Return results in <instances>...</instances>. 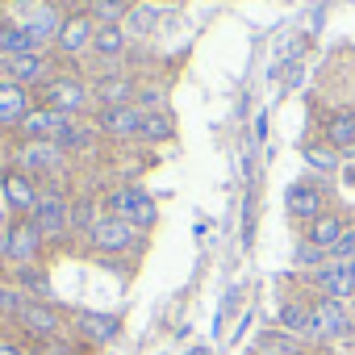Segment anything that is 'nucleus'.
Instances as JSON below:
<instances>
[{
	"instance_id": "30",
	"label": "nucleus",
	"mask_w": 355,
	"mask_h": 355,
	"mask_svg": "<svg viewBox=\"0 0 355 355\" xmlns=\"http://www.w3.org/2000/svg\"><path fill=\"white\" fill-rule=\"evenodd\" d=\"M92 138H96V134H92V125H88V121H80V117H76V121H71V130H67V134H63V142H59V146H63V150H67V155H71V150H80V146H84V150H88V146H92Z\"/></svg>"
},
{
	"instance_id": "35",
	"label": "nucleus",
	"mask_w": 355,
	"mask_h": 355,
	"mask_svg": "<svg viewBox=\"0 0 355 355\" xmlns=\"http://www.w3.org/2000/svg\"><path fill=\"white\" fill-rule=\"evenodd\" d=\"M330 259H334V263H347V259H355V226H347V234L338 239V247L330 251Z\"/></svg>"
},
{
	"instance_id": "34",
	"label": "nucleus",
	"mask_w": 355,
	"mask_h": 355,
	"mask_svg": "<svg viewBox=\"0 0 355 355\" xmlns=\"http://www.w3.org/2000/svg\"><path fill=\"white\" fill-rule=\"evenodd\" d=\"M322 259H326V251H318L313 243H301L297 247V268H326Z\"/></svg>"
},
{
	"instance_id": "3",
	"label": "nucleus",
	"mask_w": 355,
	"mask_h": 355,
	"mask_svg": "<svg viewBox=\"0 0 355 355\" xmlns=\"http://www.w3.org/2000/svg\"><path fill=\"white\" fill-rule=\"evenodd\" d=\"M309 309H313V318H309V338L313 343H338V338H347L355 330L347 305L334 301V297H313Z\"/></svg>"
},
{
	"instance_id": "31",
	"label": "nucleus",
	"mask_w": 355,
	"mask_h": 355,
	"mask_svg": "<svg viewBox=\"0 0 355 355\" xmlns=\"http://www.w3.org/2000/svg\"><path fill=\"white\" fill-rule=\"evenodd\" d=\"M30 355H80V347L63 334V338H46V343H34Z\"/></svg>"
},
{
	"instance_id": "6",
	"label": "nucleus",
	"mask_w": 355,
	"mask_h": 355,
	"mask_svg": "<svg viewBox=\"0 0 355 355\" xmlns=\"http://www.w3.org/2000/svg\"><path fill=\"white\" fill-rule=\"evenodd\" d=\"M138 239H142V230H138L134 222H125V218H109V214L88 230V247L101 251V255H125V251L138 247Z\"/></svg>"
},
{
	"instance_id": "8",
	"label": "nucleus",
	"mask_w": 355,
	"mask_h": 355,
	"mask_svg": "<svg viewBox=\"0 0 355 355\" xmlns=\"http://www.w3.org/2000/svg\"><path fill=\"white\" fill-rule=\"evenodd\" d=\"M42 234H38V226L30 222V218H17L9 230H5V259L13 263V268H30V263H38V255H42Z\"/></svg>"
},
{
	"instance_id": "10",
	"label": "nucleus",
	"mask_w": 355,
	"mask_h": 355,
	"mask_svg": "<svg viewBox=\"0 0 355 355\" xmlns=\"http://www.w3.org/2000/svg\"><path fill=\"white\" fill-rule=\"evenodd\" d=\"M30 222L38 226L42 239H63L71 230V201L63 193H42L38 205H34V214H30Z\"/></svg>"
},
{
	"instance_id": "13",
	"label": "nucleus",
	"mask_w": 355,
	"mask_h": 355,
	"mask_svg": "<svg viewBox=\"0 0 355 355\" xmlns=\"http://www.w3.org/2000/svg\"><path fill=\"white\" fill-rule=\"evenodd\" d=\"M51 55L46 51H34V55H17V59H0V76H5L9 84H21V88H42L51 80Z\"/></svg>"
},
{
	"instance_id": "12",
	"label": "nucleus",
	"mask_w": 355,
	"mask_h": 355,
	"mask_svg": "<svg viewBox=\"0 0 355 355\" xmlns=\"http://www.w3.org/2000/svg\"><path fill=\"white\" fill-rule=\"evenodd\" d=\"M17 26H21V30H30L38 46H46V42H55V38H59L63 17H59V9L51 5V0H30V5H17Z\"/></svg>"
},
{
	"instance_id": "23",
	"label": "nucleus",
	"mask_w": 355,
	"mask_h": 355,
	"mask_svg": "<svg viewBox=\"0 0 355 355\" xmlns=\"http://www.w3.org/2000/svg\"><path fill=\"white\" fill-rule=\"evenodd\" d=\"M251 355H305V343L297 338V334H288V330H263L259 338H255V347H251Z\"/></svg>"
},
{
	"instance_id": "36",
	"label": "nucleus",
	"mask_w": 355,
	"mask_h": 355,
	"mask_svg": "<svg viewBox=\"0 0 355 355\" xmlns=\"http://www.w3.org/2000/svg\"><path fill=\"white\" fill-rule=\"evenodd\" d=\"M13 222H17V218H13V209H9V201H5V189H0V234H5Z\"/></svg>"
},
{
	"instance_id": "1",
	"label": "nucleus",
	"mask_w": 355,
	"mask_h": 355,
	"mask_svg": "<svg viewBox=\"0 0 355 355\" xmlns=\"http://www.w3.org/2000/svg\"><path fill=\"white\" fill-rule=\"evenodd\" d=\"M38 105L55 109V113H67V117H84L92 101V88L80 80V76H51L42 88H38Z\"/></svg>"
},
{
	"instance_id": "22",
	"label": "nucleus",
	"mask_w": 355,
	"mask_h": 355,
	"mask_svg": "<svg viewBox=\"0 0 355 355\" xmlns=\"http://www.w3.org/2000/svg\"><path fill=\"white\" fill-rule=\"evenodd\" d=\"M309 318H313V309H309V301H301V297H284L280 309H276L280 330H288V334H297V338H309Z\"/></svg>"
},
{
	"instance_id": "26",
	"label": "nucleus",
	"mask_w": 355,
	"mask_h": 355,
	"mask_svg": "<svg viewBox=\"0 0 355 355\" xmlns=\"http://www.w3.org/2000/svg\"><path fill=\"white\" fill-rule=\"evenodd\" d=\"M13 288L26 297L30 293V301H46L51 297V280H46V272L38 268V263H30V268H13Z\"/></svg>"
},
{
	"instance_id": "38",
	"label": "nucleus",
	"mask_w": 355,
	"mask_h": 355,
	"mask_svg": "<svg viewBox=\"0 0 355 355\" xmlns=\"http://www.w3.org/2000/svg\"><path fill=\"white\" fill-rule=\"evenodd\" d=\"M9 159H13V150H9V146H5V142H0V167H5V163H9Z\"/></svg>"
},
{
	"instance_id": "15",
	"label": "nucleus",
	"mask_w": 355,
	"mask_h": 355,
	"mask_svg": "<svg viewBox=\"0 0 355 355\" xmlns=\"http://www.w3.org/2000/svg\"><path fill=\"white\" fill-rule=\"evenodd\" d=\"M313 288L318 297H334V301H351L355 297V259L347 263H326L313 272Z\"/></svg>"
},
{
	"instance_id": "19",
	"label": "nucleus",
	"mask_w": 355,
	"mask_h": 355,
	"mask_svg": "<svg viewBox=\"0 0 355 355\" xmlns=\"http://www.w3.org/2000/svg\"><path fill=\"white\" fill-rule=\"evenodd\" d=\"M134 96H138V88H134V80L130 76H101L96 84H92V101L101 105V109H121V105H134Z\"/></svg>"
},
{
	"instance_id": "18",
	"label": "nucleus",
	"mask_w": 355,
	"mask_h": 355,
	"mask_svg": "<svg viewBox=\"0 0 355 355\" xmlns=\"http://www.w3.org/2000/svg\"><path fill=\"white\" fill-rule=\"evenodd\" d=\"M34 105H38V101L30 96V88L0 80V130H17V125L30 117V109H34Z\"/></svg>"
},
{
	"instance_id": "40",
	"label": "nucleus",
	"mask_w": 355,
	"mask_h": 355,
	"mask_svg": "<svg viewBox=\"0 0 355 355\" xmlns=\"http://www.w3.org/2000/svg\"><path fill=\"white\" fill-rule=\"evenodd\" d=\"M0 259H5V234H0Z\"/></svg>"
},
{
	"instance_id": "25",
	"label": "nucleus",
	"mask_w": 355,
	"mask_h": 355,
	"mask_svg": "<svg viewBox=\"0 0 355 355\" xmlns=\"http://www.w3.org/2000/svg\"><path fill=\"white\" fill-rule=\"evenodd\" d=\"M326 142L334 150H355V109H334L326 117Z\"/></svg>"
},
{
	"instance_id": "2",
	"label": "nucleus",
	"mask_w": 355,
	"mask_h": 355,
	"mask_svg": "<svg viewBox=\"0 0 355 355\" xmlns=\"http://www.w3.org/2000/svg\"><path fill=\"white\" fill-rule=\"evenodd\" d=\"M17 326H21V334L30 338V343H46V338H63L67 334V313L55 305V301H21V309H17V318H13Z\"/></svg>"
},
{
	"instance_id": "11",
	"label": "nucleus",
	"mask_w": 355,
	"mask_h": 355,
	"mask_svg": "<svg viewBox=\"0 0 355 355\" xmlns=\"http://www.w3.org/2000/svg\"><path fill=\"white\" fill-rule=\"evenodd\" d=\"M71 334H76V343H84V347H109V343H117L121 322H117L113 313L80 309V313H71Z\"/></svg>"
},
{
	"instance_id": "27",
	"label": "nucleus",
	"mask_w": 355,
	"mask_h": 355,
	"mask_svg": "<svg viewBox=\"0 0 355 355\" xmlns=\"http://www.w3.org/2000/svg\"><path fill=\"white\" fill-rule=\"evenodd\" d=\"M130 13V0H88V17L96 26H121Z\"/></svg>"
},
{
	"instance_id": "4",
	"label": "nucleus",
	"mask_w": 355,
	"mask_h": 355,
	"mask_svg": "<svg viewBox=\"0 0 355 355\" xmlns=\"http://www.w3.org/2000/svg\"><path fill=\"white\" fill-rule=\"evenodd\" d=\"M13 167L26 171L30 180H38V175H59L67 167V150L59 142H17L13 146Z\"/></svg>"
},
{
	"instance_id": "37",
	"label": "nucleus",
	"mask_w": 355,
	"mask_h": 355,
	"mask_svg": "<svg viewBox=\"0 0 355 355\" xmlns=\"http://www.w3.org/2000/svg\"><path fill=\"white\" fill-rule=\"evenodd\" d=\"M0 355H30V347H21L13 338H0Z\"/></svg>"
},
{
	"instance_id": "20",
	"label": "nucleus",
	"mask_w": 355,
	"mask_h": 355,
	"mask_svg": "<svg viewBox=\"0 0 355 355\" xmlns=\"http://www.w3.org/2000/svg\"><path fill=\"white\" fill-rule=\"evenodd\" d=\"M343 234H347V218H343V214H334V209H326L322 218H313V222L305 226V243H313V247H318V251H326V255L338 247V239H343Z\"/></svg>"
},
{
	"instance_id": "39",
	"label": "nucleus",
	"mask_w": 355,
	"mask_h": 355,
	"mask_svg": "<svg viewBox=\"0 0 355 355\" xmlns=\"http://www.w3.org/2000/svg\"><path fill=\"white\" fill-rule=\"evenodd\" d=\"M189 355H209V351H205V347H193V351H189Z\"/></svg>"
},
{
	"instance_id": "28",
	"label": "nucleus",
	"mask_w": 355,
	"mask_h": 355,
	"mask_svg": "<svg viewBox=\"0 0 355 355\" xmlns=\"http://www.w3.org/2000/svg\"><path fill=\"white\" fill-rule=\"evenodd\" d=\"M305 163H309L313 171H322V175H334V171H338V150H334L330 142H309V146H305Z\"/></svg>"
},
{
	"instance_id": "29",
	"label": "nucleus",
	"mask_w": 355,
	"mask_h": 355,
	"mask_svg": "<svg viewBox=\"0 0 355 355\" xmlns=\"http://www.w3.org/2000/svg\"><path fill=\"white\" fill-rule=\"evenodd\" d=\"M171 134H175V125L167 113H142V130H138L142 142H167Z\"/></svg>"
},
{
	"instance_id": "24",
	"label": "nucleus",
	"mask_w": 355,
	"mask_h": 355,
	"mask_svg": "<svg viewBox=\"0 0 355 355\" xmlns=\"http://www.w3.org/2000/svg\"><path fill=\"white\" fill-rule=\"evenodd\" d=\"M34 51H42V46L34 42L30 30H21L17 21H0V59H17V55H34Z\"/></svg>"
},
{
	"instance_id": "14",
	"label": "nucleus",
	"mask_w": 355,
	"mask_h": 355,
	"mask_svg": "<svg viewBox=\"0 0 355 355\" xmlns=\"http://www.w3.org/2000/svg\"><path fill=\"white\" fill-rule=\"evenodd\" d=\"M284 209L297 218V222H313V218H322L326 214V189L322 184H313V180H297L288 193H284Z\"/></svg>"
},
{
	"instance_id": "5",
	"label": "nucleus",
	"mask_w": 355,
	"mask_h": 355,
	"mask_svg": "<svg viewBox=\"0 0 355 355\" xmlns=\"http://www.w3.org/2000/svg\"><path fill=\"white\" fill-rule=\"evenodd\" d=\"M105 205H109V218H125V222H134L138 230H150V226H155V218H159V209H155L150 193H142V189H134V184L109 189Z\"/></svg>"
},
{
	"instance_id": "7",
	"label": "nucleus",
	"mask_w": 355,
	"mask_h": 355,
	"mask_svg": "<svg viewBox=\"0 0 355 355\" xmlns=\"http://www.w3.org/2000/svg\"><path fill=\"white\" fill-rule=\"evenodd\" d=\"M71 121L76 117H67V113H55L46 105H34L30 117L17 125V138L21 142H63V134L71 130Z\"/></svg>"
},
{
	"instance_id": "16",
	"label": "nucleus",
	"mask_w": 355,
	"mask_h": 355,
	"mask_svg": "<svg viewBox=\"0 0 355 355\" xmlns=\"http://www.w3.org/2000/svg\"><path fill=\"white\" fill-rule=\"evenodd\" d=\"M0 189H5V201H9V209H13V218H30L34 214V205H38V184L30 180V175L26 171H5V175H0Z\"/></svg>"
},
{
	"instance_id": "21",
	"label": "nucleus",
	"mask_w": 355,
	"mask_h": 355,
	"mask_svg": "<svg viewBox=\"0 0 355 355\" xmlns=\"http://www.w3.org/2000/svg\"><path fill=\"white\" fill-rule=\"evenodd\" d=\"M92 55L105 63V76L117 71V59L125 55V30L121 26H101L96 30V42H92Z\"/></svg>"
},
{
	"instance_id": "9",
	"label": "nucleus",
	"mask_w": 355,
	"mask_h": 355,
	"mask_svg": "<svg viewBox=\"0 0 355 355\" xmlns=\"http://www.w3.org/2000/svg\"><path fill=\"white\" fill-rule=\"evenodd\" d=\"M96 21L88 17V9H80V13H67L63 17V26H59V38H55V46L67 55V59H80V55H92V42H96Z\"/></svg>"
},
{
	"instance_id": "32",
	"label": "nucleus",
	"mask_w": 355,
	"mask_h": 355,
	"mask_svg": "<svg viewBox=\"0 0 355 355\" xmlns=\"http://www.w3.org/2000/svg\"><path fill=\"white\" fill-rule=\"evenodd\" d=\"M21 301H26V297H21L13 284H5V280H0V318H17Z\"/></svg>"
},
{
	"instance_id": "17",
	"label": "nucleus",
	"mask_w": 355,
	"mask_h": 355,
	"mask_svg": "<svg viewBox=\"0 0 355 355\" xmlns=\"http://www.w3.org/2000/svg\"><path fill=\"white\" fill-rule=\"evenodd\" d=\"M138 130H142V109H134V105L101 109V113H96V134H105V138H113V142L138 138Z\"/></svg>"
},
{
	"instance_id": "33",
	"label": "nucleus",
	"mask_w": 355,
	"mask_h": 355,
	"mask_svg": "<svg viewBox=\"0 0 355 355\" xmlns=\"http://www.w3.org/2000/svg\"><path fill=\"white\" fill-rule=\"evenodd\" d=\"M134 109H142V113H163V88H138Z\"/></svg>"
}]
</instances>
